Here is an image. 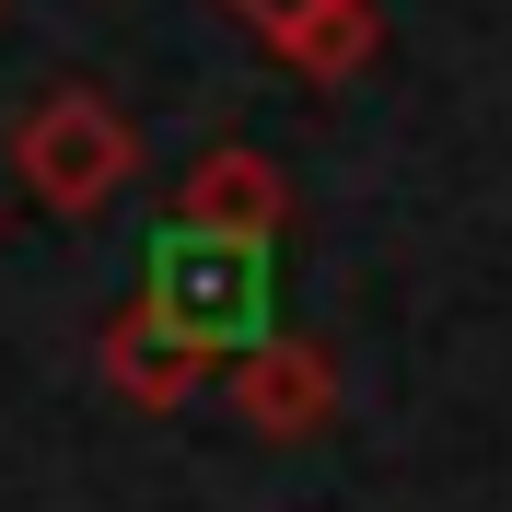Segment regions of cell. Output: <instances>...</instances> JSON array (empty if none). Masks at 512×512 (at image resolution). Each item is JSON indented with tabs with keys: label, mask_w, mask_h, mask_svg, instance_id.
<instances>
[{
	"label": "cell",
	"mask_w": 512,
	"mask_h": 512,
	"mask_svg": "<svg viewBox=\"0 0 512 512\" xmlns=\"http://www.w3.org/2000/svg\"><path fill=\"white\" fill-rule=\"evenodd\" d=\"M128 175H140V117H128L105 82H47L24 117H12V187H24L35 210H59V222L105 210Z\"/></svg>",
	"instance_id": "obj_1"
},
{
	"label": "cell",
	"mask_w": 512,
	"mask_h": 512,
	"mask_svg": "<svg viewBox=\"0 0 512 512\" xmlns=\"http://www.w3.org/2000/svg\"><path fill=\"white\" fill-rule=\"evenodd\" d=\"M140 303H152L175 338H198L210 361H233V350H256V338H268V245H233V233L163 222L152 268H140Z\"/></svg>",
	"instance_id": "obj_2"
},
{
	"label": "cell",
	"mask_w": 512,
	"mask_h": 512,
	"mask_svg": "<svg viewBox=\"0 0 512 512\" xmlns=\"http://www.w3.org/2000/svg\"><path fill=\"white\" fill-rule=\"evenodd\" d=\"M210 396L233 408V431H245V443H315L326 419L350 408L338 350H326V338H303V326H268L256 350H233Z\"/></svg>",
	"instance_id": "obj_3"
},
{
	"label": "cell",
	"mask_w": 512,
	"mask_h": 512,
	"mask_svg": "<svg viewBox=\"0 0 512 512\" xmlns=\"http://www.w3.org/2000/svg\"><path fill=\"white\" fill-rule=\"evenodd\" d=\"M94 384L117 408H140V419H175V408H198V396L222 384V361L198 350V338H175L152 303H117L105 338H94Z\"/></svg>",
	"instance_id": "obj_4"
},
{
	"label": "cell",
	"mask_w": 512,
	"mask_h": 512,
	"mask_svg": "<svg viewBox=\"0 0 512 512\" xmlns=\"http://www.w3.org/2000/svg\"><path fill=\"white\" fill-rule=\"evenodd\" d=\"M175 222L233 233V245H280L291 233V175L256 152V140H210V152L187 163V187H175Z\"/></svg>",
	"instance_id": "obj_5"
},
{
	"label": "cell",
	"mask_w": 512,
	"mask_h": 512,
	"mask_svg": "<svg viewBox=\"0 0 512 512\" xmlns=\"http://www.w3.org/2000/svg\"><path fill=\"white\" fill-rule=\"evenodd\" d=\"M268 59L291 82H361L384 59V0H315L291 35H268Z\"/></svg>",
	"instance_id": "obj_6"
},
{
	"label": "cell",
	"mask_w": 512,
	"mask_h": 512,
	"mask_svg": "<svg viewBox=\"0 0 512 512\" xmlns=\"http://www.w3.org/2000/svg\"><path fill=\"white\" fill-rule=\"evenodd\" d=\"M222 12H233V24L256 35V47H268V35H291L303 12H315V0H222Z\"/></svg>",
	"instance_id": "obj_7"
}]
</instances>
